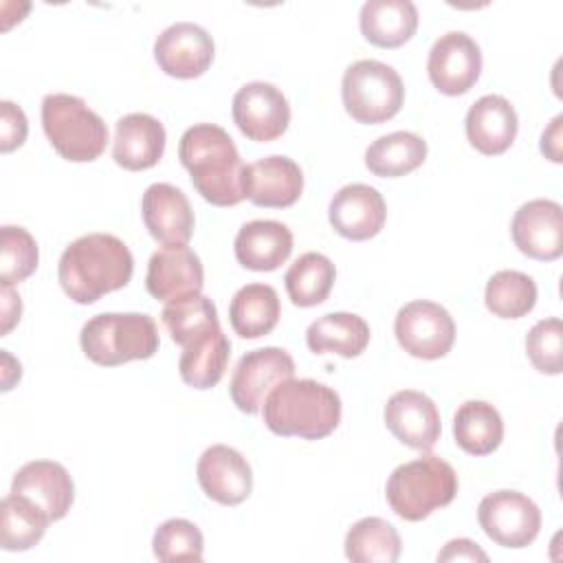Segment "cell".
Instances as JSON below:
<instances>
[{
  "label": "cell",
  "instance_id": "1",
  "mask_svg": "<svg viewBox=\"0 0 563 563\" xmlns=\"http://www.w3.org/2000/svg\"><path fill=\"white\" fill-rule=\"evenodd\" d=\"M178 158L191 176L194 189L216 207H233L246 198L244 163L229 132L216 123L187 128L178 143Z\"/></svg>",
  "mask_w": 563,
  "mask_h": 563
},
{
  "label": "cell",
  "instance_id": "2",
  "mask_svg": "<svg viewBox=\"0 0 563 563\" xmlns=\"http://www.w3.org/2000/svg\"><path fill=\"white\" fill-rule=\"evenodd\" d=\"M134 257L123 240L88 233L70 242L57 264V279L75 303H95L132 279Z\"/></svg>",
  "mask_w": 563,
  "mask_h": 563
},
{
  "label": "cell",
  "instance_id": "3",
  "mask_svg": "<svg viewBox=\"0 0 563 563\" xmlns=\"http://www.w3.org/2000/svg\"><path fill=\"white\" fill-rule=\"evenodd\" d=\"M262 413L275 435L321 440L341 422V398L312 378H288L266 396Z\"/></svg>",
  "mask_w": 563,
  "mask_h": 563
},
{
  "label": "cell",
  "instance_id": "4",
  "mask_svg": "<svg viewBox=\"0 0 563 563\" xmlns=\"http://www.w3.org/2000/svg\"><path fill=\"white\" fill-rule=\"evenodd\" d=\"M455 495V468L431 453L396 466L385 486L389 508L407 521L429 517L433 510L449 506Z\"/></svg>",
  "mask_w": 563,
  "mask_h": 563
},
{
  "label": "cell",
  "instance_id": "5",
  "mask_svg": "<svg viewBox=\"0 0 563 563\" xmlns=\"http://www.w3.org/2000/svg\"><path fill=\"white\" fill-rule=\"evenodd\" d=\"M79 343L92 363L117 367L152 358L158 352V330L143 312H103L84 323Z\"/></svg>",
  "mask_w": 563,
  "mask_h": 563
},
{
  "label": "cell",
  "instance_id": "6",
  "mask_svg": "<svg viewBox=\"0 0 563 563\" xmlns=\"http://www.w3.org/2000/svg\"><path fill=\"white\" fill-rule=\"evenodd\" d=\"M42 128L55 152L73 163H90L108 145L103 119L75 95H46L42 101Z\"/></svg>",
  "mask_w": 563,
  "mask_h": 563
},
{
  "label": "cell",
  "instance_id": "7",
  "mask_svg": "<svg viewBox=\"0 0 563 563\" xmlns=\"http://www.w3.org/2000/svg\"><path fill=\"white\" fill-rule=\"evenodd\" d=\"M341 97L345 112L354 121L376 125L400 112L405 86L389 64L378 59H358L343 73Z\"/></svg>",
  "mask_w": 563,
  "mask_h": 563
},
{
  "label": "cell",
  "instance_id": "8",
  "mask_svg": "<svg viewBox=\"0 0 563 563\" xmlns=\"http://www.w3.org/2000/svg\"><path fill=\"white\" fill-rule=\"evenodd\" d=\"M394 334L398 345L424 361L442 358L449 354L455 341V323L449 310L435 301L416 299L405 303L394 321Z\"/></svg>",
  "mask_w": 563,
  "mask_h": 563
},
{
  "label": "cell",
  "instance_id": "9",
  "mask_svg": "<svg viewBox=\"0 0 563 563\" xmlns=\"http://www.w3.org/2000/svg\"><path fill=\"white\" fill-rule=\"evenodd\" d=\"M295 376V361L282 347H257L246 352L229 383L233 405L244 413H257L264 407L266 396L284 380Z\"/></svg>",
  "mask_w": 563,
  "mask_h": 563
},
{
  "label": "cell",
  "instance_id": "10",
  "mask_svg": "<svg viewBox=\"0 0 563 563\" xmlns=\"http://www.w3.org/2000/svg\"><path fill=\"white\" fill-rule=\"evenodd\" d=\"M477 521L497 545L526 548L541 530V510L523 493L495 490L479 501Z\"/></svg>",
  "mask_w": 563,
  "mask_h": 563
},
{
  "label": "cell",
  "instance_id": "11",
  "mask_svg": "<svg viewBox=\"0 0 563 563\" xmlns=\"http://www.w3.org/2000/svg\"><path fill=\"white\" fill-rule=\"evenodd\" d=\"M231 112L238 130L257 143L279 139L290 123L288 99L268 81L244 84L233 97Z\"/></svg>",
  "mask_w": 563,
  "mask_h": 563
},
{
  "label": "cell",
  "instance_id": "12",
  "mask_svg": "<svg viewBox=\"0 0 563 563\" xmlns=\"http://www.w3.org/2000/svg\"><path fill=\"white\" fill-rule=\"evenodd\" d=\"M427 73L442 95H464L479 79L482 51L464 31H449L433 42L427 59Z\"/></svg>",
  "mask_w": 563,
  "mask_h": 563
},
{
  "label": "cell",
  "instance_id": "13",
  "mask_svg": "<svg viewBox=\"0 0 563 563\" xmlns=\"http://www.w3.org/2000/svg\"><path fill=\"white\" fill-rule=\"evenodd\" d=\"M211 35L194 22H176L161 31L154 42V59L161 70L176 79H194L213 62Z\"/></svg>",
  "mask_w": 563,
  "mask_h": 563
},
{
  "label": "cell",
  "instance_id": "14",
  "mask_svg": "<svg viewBox=\"0 0 563 563\" xmlns=\"http://www.w3.org/2000/svg\"><path fill=\"white\" fill-rule=\"evenodd\" d=\"M515 246L539 262L559 260L563 253V209L559 202L537 198L521 205L510 224Z\"/></svg>",
  "mask_w": 563,
  "mask_h": 563
},
{
  "label": "cell",
  "instance_id": "15",
  "mask_svg": "<svg viewBox=\"0 0 563 563\" xmlns=\"http://www.w3.org/2000/svg\"><path fill=\"white\" fill-rule=\"evenodd\" d=\"M205 271L200 257L187 244H165L147 262L145 288L158 301H176L200 292Z\"/></svg>",
  "mask_w": 563,
  "mask_h": 563
},
{
  "label": "cell",
  "instance_id": "16",
  "mask_svg": "<svg viewBox=\"0 0 563 563\" xmlns=\"http://www.w3.org/2000/svg\"><path fill=\"white\" fill-rule=\"evenodd\" d=\"M196 477L202 493L222 506H238L253 490V473L246 457L227 444H213L202 451Z\"/></svg>",
  "mask_w": 563,
  "mask_h": 563
},
{
  "label": "cell",
  "instance_id": "17",
  "mask_svg": "<svg viewBox=\"0 0 563 563\" xmlns=\"http://www.w3.org/2000/svg\"><path fill=\"white\" fill-rule=\"evenodd\" d=\"M383 416L394 438L416 451H431L442 431L435 402L416 389L396 391L387 400Z\"/></svg>",
  "mask_w": 563,
  "mask_h": 563
},
{
  "label": "cell",
  "instance_id": "18",
  "mask_svg": "<svg viewBox=\"0 0 563 563\" xmlns=\"http://www.w3.org/2000/svg\"><path fill=\"white\" fill-rule=\"evenodd\" d=\"M328 216L339 235L352 242H363L380 233L385 227L387 207L378 189L363 183H352L332 196Z\"/></svg>",
  "mask_w": 563,
  "mask_h": 563
},
{
  "label": "cell",
  "instance_id": "19",
  "mask_svg": "<svg viewBox=\"0 0 563 563\" xmlns=\"http://www.w3.org/2000/svg\"><path fill=\"white\" fill-rule=\"evenodd\" d=\"M11 493L31 499L51 521H59L73 506L75 484L59 462L33 460L13 475Z\"/></svg>",
  "mask_w": 563,
  "mask_h": 563
},
{
  "label": "cell",
  "instance_id": "20",
  "mask_svg": "<svg viewBox=\"0 0 563 563\" xmlns=\"http://www.w3.org/2000/svg\"><path fill=\"white\" fill-rule=\"evenodd\" d=\"M141 213L145 229L163 246L187 244L194 233V209L187 196L169 183H154L145 189Z\"/></svg>",
  "mask_w": 563,
  "mask_h": 563
},
{
  "label": "cell",
  "instance_id": "21",
  "mask_svg": "<svg viewBox=\"0 0 563 563\" xmlns=\"http://www.w3.org/2000/svg\"><path fill=\"white\" fill-rule=\"evenodd\" d=\"M244 191L257 207H290L303 191L301 167L292 158L279 154L260 158L244 167Z\"/></svg>",
  "mask_w": 563,
  "mask_h": 563
},
{
  "label": "cell",
  "instance_id": "22",
  "mask_svg": "<svg viewBox=\"0 0 563 563\" xmlns=\"http://www.w3.org/2000/svg\"><path fill=\"white\" fill-rule=\"evenodd\" d=\"M165 128L163 123L145 112H132L117 121L112 158L119 167L141 172L154 167L165 152Z\"/></svg>",
  "mask_w": 563,
  "mask_h": 563
},
{
  "label": "cell",
  "instance_id": "23",
  "mask_svg": "<svg viewBox=\"0 0 563 563\" xmlns=\"http://www.w3.org/2000/svg\"><path fill=\"white\" fill-rule=\"evenodd\" d=\"M466 139L468 143L486 154H504L519 130V119L510 101L501 95L479 97L466 112Z\"/></svg>",
  "mask_w": 563,
  "mask_h": 563
},
{
  "label": "cell",
  "instance_id": "24",
  "mask_svg": "<svg viewBox=\"0 0 563 563\" xmlns=\"http://www.w3.org/2000/svg\"><path fill=\"white\" fill-rule=\"evenodd\" d=\"M233 251L244 268L268 273L290 257L292 233L277 220H251L240 227Z\"/></svg>",
  "mask_w": 563,
  "mask_h": 563
},
{
  "label": "cell",
  "instance_id": "25",
  "mask_svg": "<svg viewBox=\"0 0 563 563\" xmlns=\"http://www.w3.org/2000/svg\"><path fill=\"white\" fill-rule=\"evenodd\" d=\"M363 37L380 48H398L418 29V9L411 0H367L361 7Z\"/></svg>",
  "mask_w": 563,
  "mask_h": 563
},
{
  "label": "cell",
  "instance_id": "26",
  "mask_svg": "<svg viewBox=\"0 0 563 563\" xmlns=\"http://www.w3.org/2000/svg\"><path fill=\"white\" fill-rule=\"evenodd\" d=\"M306 343L314 354L332 352L354 358L369 343V325L354 312H328L308 325Z\"/></svg>",
  "mask_w": 563,
  "mask_h": 563
},
{
  "label": "cell",
  "instance_id": "27",
  "mask_svg": "<svg viewBox=\"0 0 563 563\" xmlns=\"http://www.w3.org/2000/svg\"><path fill=\"white\" fill-rule=\"evenodd\" d=\"M231 356V343L222 328H216L189 345L183 347L178 372L183 383L194 389H211L224 376L227 363Z\"/></svg>",
  "mask_w": 563,
  "mask_h": 563
},
{
  "label": "cell",
  "instance_id": "28",
  "mask_svg": "<svg viewBox=\"0 0 563 563\" xmlns=\"http://www.w3.org/2000/svg\"><path fill=\"white\" fill-rule=\"evenodd\" d=\"M282 314L277 290L268 284L242 286L229 306V321L242 339H260L268 334Z\"/></svg>",
  "mask_w": 563,
  "mask_h": 563
},
{
  "label": "cell",
  "instance_id": "29",
  "mask_svg": "<svg viewBox=\"0 0 563 563\" xmlns=\"http://www.w3.org/2000/svg\"><path fill=\"white\" fill-rule=\"evenodd\" d=\"M455 444L471 455L493 453L504 438V420L486 400H466L453 418Z\"/></svg>",
  "mask_w": 563,
  "mask_h": 563
},
{
  "label": "cell",
  "instance_id": "30",
  "mask_svg": "<svg viewBox=\"0 0 563 563\" xmlns=\"http://www.w3.org/2000/svg\"><path fill=\"white\" fill-rule=\"evenodd\" d=\"M427 158V141L413 132H391L378 136L365 150V167L380 178H398L418 169Z\"/></svg>",
  "mask_w": 563,
  "mask_h": 563
},
{
  "label": "cell",
  "instance_id": "31",
  "mask_svg": "<svg viewBox=\"0 0 563 563\" xmlns=\"http://www.w3.org/2000/svg\"><path fill=\"white\" fill-rule=\"evenodd\" d=\"M51 519L31 499L9 493L0 504V545L7 552H24L40 543Z\"/></svg>",
  "mask_w": 563,
  "mask_h": 563
},
{
  "label": "cell",
  "instance_id": "32",
  "mask_svg": "<svg viewBox=\"0 0 563 563\" xmlns=\"http://www.w3.org/2000/svg\"><path fill=\"white\" fill-rule=\"evenodd\" d=\"M334 277L336 268L330 262V257L317 251H308L290 264V268L284 275V284L295 306L310 308L328 299Z\"/></svg>",
  "mask_w": 563,
  "mask_h": 563
},
{
  "label": "cell",
  "instance_id": "33",
  "mask_svg": "<svg viewBox=\"0 0 563 563\" xmlns=\"http://www.w3.org/2000/svg\"><path fill=\"white\" fill-rule=\"evenodd\" d=\"M400 548L398 530L380 517H363L345 534V556L354 563H396Z\"/></svg>",
  "mask_w": 563,
  "mask_h": 563
},
{
  "label": "cell",
  "instance_id": "34",
  "mask_svg": "<svg viewBox=\"0 0 563 563\" xmlns=\"http://www.w3.org/2000/svg\"><path fill=\"white\" fill-rule=\"evenodd\" d=\"M161 319L172 341L183 347L189 345L194 339L220 328L213 301L200 292L169 301L163 308Z\"/></svg>",
  "mask_w": 563,
  "mask_h": 563
},
{
  "label": "cell",
  "instance_id": "35",
  "mask_svg": "<svg viewBox=\"0 0 563 563\" xmlns=\"http://www.w3.org/2000/svg\"><path fill=\"white\" fill-rule=\"evenodd\" d=\"M486 308L501 319H519L537 303V284L530 275L519 271L495 273L484 290Z\"/></svg>",
  "mask_w": 563,
  "mask_h": 563
},
{
  "label": "cell",
  "instance_id": "36",
  "mask_svg": "<svg viewBox=\"0 0 563 563\" xmlns=\"http://www.w3.org/2000/svg\"><path fill=\"white\" fill-rule=\"evenodd\" d=\"M40 251L35 238L24 227L4 224L0 246V284L13 286L24 282L37 268Z\"/></svg>",
  "mask_w": 563,
  "mask_h": 563
},
{
  "label": "cell",
  "instance_id": "37",
  "mask_svg": "<svg viewBox=\"0 0 563 563\" xmlns=\"http://www.w3.org/2000/svg\"><path fill=\"white\" fill-rule=\"evenodd\" d=\"M154 556L163 563L172 561H202L205 541L196 523L187 519L163 521L152 539Z\"/></svg>",
  "mask_w": 563,
  "mask_h": 563
},
{
  "label": "cell",
  "instance_id": "38",
  "mask_svg": "<svg viewBox=\"0 0 563 563\" xmlns=\"http://www.w3.org/2000/svg\"><path fill=\"white\" fill-rule=\"evenodd\" d=\"M526 352L541 374H561L563 369V325L559 317L541 319L526 336Z\"/></svg>",
  "mask_w": 563,
  "mask_h": 563
},
{
  "label": "cell",
  "instance_id": "39",
  "mask_svg": "<svg viewBox=\"0 0 563 563\" xmlns=\"http://www.w3.org/2000/svg\"><path fill=\"white\" fill-rule=\"evenodd\" d=\"M26 134L29 123L24 110L13 101H0V150L4 154L13 152L26 141Z\"/></svg>",
  "mask_w": 563,
  "mask_h": 563
},
{
  "label": "cell",
  "instance_id": "40",
  "mask_svg": "<svg viewBox=\"0 0 563 563\" xmlns=\"http://www.w3.org/2000/svg\"><path fill=\"white\" fill-rule=\"evenodd\" d=\"M438 561H488V554L471 539H453L438 554Z\"/></svg>",
  "mask_w": 563,
  "mask_h": 563
},
{
  "label": "cell",
  "instance_id": "41",
  "mask_svg": "<svg viewBox=\"0 0 563 563\" xmlns=\"http://www.w3.org/2000/svg\"><path fill=\"white\" fill-rule=\"evenodd\" d=\"M20 314H22V301H20V295L2 284V334H7L18 321H20Z\"/></svg>",
  "mask_w": 563,
  "mask_h": 563
},
{
  "label": "cell",
  "instance_id": "42",
  "mask_svg": "<svg viewBox=\"0 0 563 563\" xmlns=\"http://www.w3.org/2000/svg\"><path fill=\"white\" fill-rule=\"evenodd\" d=\"M561 123H563V117H554V121L550 123L548 130H543L541 134V152L554 161V163H561Z\"/></svg>",
  "mask_w": 563,
  "mask_h": 563
}]
</instances>
